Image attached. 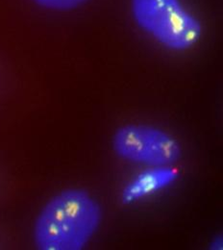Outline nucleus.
Segmentation results:
<instances>
[{
    "mask_svg": "<svg viewBox=\"0 0 223 250\" xmlns=\"http://www.w3.org/2000/svg\"><path fill=\"white\" fill-rule=\"evenodd\" d=\"M102 220L99 203L82 188H66L42 207L33 238L40 250H81L96 235Z\"/></svg>",
    "mask_w": 223,
    "mask_h": 250,
    "instance_id": "obj_1",
    "label": "nucleus"
},
{
    "mask_svg": "<svg viewBox=\"0 0 223 250\" xmlns=\"http://www.w3.org/2000/svg\"><path fill=\"white\" fill-rule=\"evenodd\" d=\"M131 14L141 30L173 51L190 49L202 36L200 21L182 0H131Z\"/></svg>",
    "mask_w": 223,
    "mask_h": 250,
    "instance_id": "obj_2",
    "label": "nucleus"
},
{
    "mask_svg": "<svg viewBox=\"0 0 223 250\" xmlns=\"http://www.w3.org/2000/svg\"><path fill=\"white\" fill-rule=\"evenodd\" d=\"M115 153L128 162L148 167L172 166L181 157L179 143L154 126L127 125L113 137Z\"/></svg>",
    "mask_w": 223,
    "mask_h": 250,
    "instance_id": "obj_3",
    "label": "nucleus"
},
{
    "mask_svg": "<svg viewBox=\"0 0 223 250\" xmlns=\"http://www.w3.org/2000/svg\"><path fill=\"white\" fill-rule=\"evenodd\" d=\"M178 176V171L172 166L150 167L139 173L124 187L122 201L125 204H131L148 197L174 184Z\"/></svg>",
    "mask_w": 223,
    "mask_h": 250,
    "instance_id": "obj_4",
    "label": "nucleus"
},
{
    "mask_svg": "<svg viewBox=\"0 0 223 250\" xmlns=\"http://www.w3.org/2000/svg\"><path fill=\"white\" fill-rule=\"evenodd\" d=\"M38 7L52 12H70L81 8L90 0H31Z\"/></svg>",
    "mask_w": 223,
    "mask_h": 250,
    "instance_id": "obj_5",
    "label": "nucleus"
}]
</instances>
